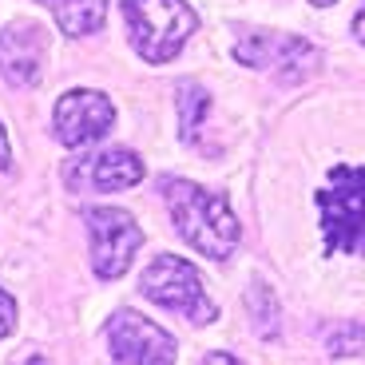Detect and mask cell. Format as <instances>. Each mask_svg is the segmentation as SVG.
I'll use <instances>...</instances> for the list:
<instances>
[{"label":"cell","instance_id":"cell-1","mask_svg":"<svg viewBox=\"0 0 365 365\" xmlns=\"http://www.w3.org/2000/svg\"><path fill=\"white\" fill-rule=\"evenodd\" d=\"M163 195H167V207H171V219L179 227V235L199 255L215 258V262L235 255L238 215L230 210L227 195H210V191H202L199 182H187V179H163Z\"/></svg>","mask_w":365,"mask_h":365},{"label":"cell","instance_id":"cell-2","mask_svg":"<svg viewBox=\"0 0 365 365\" xmlns=\"http://www.w3.org/2000/svg\"><path fill=\"white\" fill-rule=\"evenodd\" d=\"M318 210L329 255H365V167H329V182L318 191Z\"/></svg>","mask_w":365,"mask_h":365},{"label":"cell","instance_id":"cell-3","mask_svg":"<svg viewBox=\"0 0 365 365\" xmlns=\"http://www.w3.org/2000/svg\"><path fill=\"white\" fill-rule=\"evenodd\" d=\"M123 16H128V28H131V44L147 64L175 60V52L199 28V16L182 0H128Z\"/></svg>","mask_w":365,"mask_h":365},{"label":"cell","instance_id":"cell-4","mask_svg":"<svg viewBox=\"0 0 365 365\" xmlns=\"http://www.w3.org/2000/svg\"><path fill=\"white\" fill-rule=\"evenodd\" d=\"M139 290H143V298L155 302V306L175 310L191 322H215L219 318V306L207 298L199 270H195L187 258H175V255L151 258V266H147L143 278H139Z\"/></svg>","mask_w":365,"mask_h":365},{"label":"cell","instance_id":"cell-5","mask_svg":"<svg viewBox=\"0 0 365 365\" xmlns=\"http://www.w3.org/2000/svg\"><path fill=\"white\" fill-rule=\"evenodd\" d=\"M91 235V270L100 274L103 282L128 274L135 250L143 247V227L135 222V215L119 207H91L83 215Z\"/></svg>","mask_w":365,"mask_h":365},{"label":"cell","instance_id":"cell-6","mask_svg":"<svg viewBox=\"0 0 365 365\" xmlns=\"http://www.w3.org/2000/svg\"><path fill=\"white\" fill-rule=\"evenodd\" d=\"M235 60L247 68L274 72L282 83H298L302 76H310L322 64V52L310 40L286 36V32H247L235 44Z\"/></svg>","mask_w":365,"mask_h":365},{"label":"cell","instance_id":"cell-7","mask_svg":"<svg viewBox=\"0 0 365 365\" xmlns=\"http://www.w3.org/2000/svg\"><path fill=\"white\" fill-rule=\"evenodd\" d=\"M111 119H115V108H111V100L103 91L76 88L68 96H60V103L52 111V128L64 147H88L100 135H108Z\"/></svg>","mask_w":365,"mask_h":365},{"label":"cell","instance_id":"cell-8","mask_svg":"<svg viewBox=\"0 0 365 365\" xmlns=\"http://www.w3.org/2000/svg\"><path fill=\"white\" fill-rule=\"evenodd\" d=\"M108 349H111V361H128V365L175 361V338L163 326H155L151 318H143V314H135V310L111 314Z\"/></svg>","mask_w":365,"mask_h":365},{"label":"cell","instance_id":"cell-9","mask_svg":"<svg viewBox=\"0 0 365 365\" xmlns=\"http://www.w3.org/2000/svg\"><path fill=\"white\" fill-rule=\"evenodd\" d=\"M44 68V28L16 20L0 32V76L12 88H32Z\"/></svg>","mask_w":365,"mask_h":365},{"label":"cell","instance_id":"cell-10","mask_svg":"<svg viewBox=\"0 0 365 365\" xmlns=\"http://www.w3.org/2000/svg\"><path fill=\"white\" fill-rule=\"evenodd\" d=\"M143 159L128 147H111L103 151L100 159H91V182L100 187V191H123V187H135L143 179Z\"/></svg>","mask_w":365,"mask_h":365},{"label":"cell","instance_id":"cell-11","mask_svg":"<svg viewBox=\"0 0 365 365\" xmlns=\"http://www.w3.org/2000/svg\"><path fill=\"white\" fill-rule=\"evenodd\" d=\"M48 4L64 36H91L108 16V0H40Z\"/></svg>","mask_w":365,"mask_h":365},{"label":"cell","instance_id":"cell-12","mask_svg":"<svg viewBox=\"0 0 365 365\" xmlns=\"http://www.w3.org/2000/svg\"><path fill=\"white\" fill-rule=\"evenodd\" d=\"M175 108H179V139L182 143H195V131H199V119L210 111V96L202 83L182 80L175 88Z\"/></svg>","mask_w":365,"mask_h":365},{"label":"cell","instance_id":"cell-13","mask_svg":"<svg viewBox=\"0 0 365 365\" xmlns=\"http://www.w3.org/2000/svg\"><path fill=\"white\" fill-rule=\"evenodd\" d=\"M326 349L329 357H361L365 354V326L357 322H341L326 334Z\"/></svg>","mask_w":365,"mask_h":365},{"label":"cell","instance_id":"cell-14","mask_svg":"<svg viewBox=\"0 0 365 365\" xmlns=\"http://www.w3.org/2000/svg\"><path fill=\"white\" fill-rule=\"evenodd\" d=\"M250 310H255V322H258V334L262 338L278 334V302H274V294L262 282L250 286Z\"/></svg>","mask_w":365,"mask_h":365},{"label":"cell","instance_id":"cell-15","mask_svg":"<svg viewBox=\"0 0 365 365\" xmlns=\"http://www.w3.org/2000/svg\"><path fill=\"white\" fill-rule=\"evenodd\" d=\"M12 329H16V302H12V294L0 286V338H9Z\"/></svg>","mask_w":365,"mask_h":365},{"label":"cell","instance_id":"cell-16","mask_svg":"<svg viewBox=\"0 0 365 365\" xmlns=\"http://www.w3.org/2000/svg\"><path fill=\"white\" fill-rule=\"evenodd\" d=\"M12 167V147H9V131L0 128V171H9Z\"/></svg>","mask_w":365,"mask_h":365},{"label":"cell","instance_id":"cell-17","mask_svg":"<svg viewBox=\"0 0 365 365\" xmlns=\"http://www.w3.org/2000/svg\"><path fill=\"white\" fill-rule=\"evenodd\" d=\"M354 36H357V40H361V44H365V4H361V9H357V16H354Z\"/></svg>","mask_w":365,"mask_h":365},{"label":"cell","instance_id":"cell-18","mask_svg":"<svg viewBox=\"0 0 365 365\" xmlns=\"http://www.w3.org/2000/svg\"><path fill=\"white\" fill-rule=\"evenodd\" d=\"M310 4H318V9H326V4H334V0H310Z\"/></svg>","mask_w":365,"mask_h":365}]
</instances>
